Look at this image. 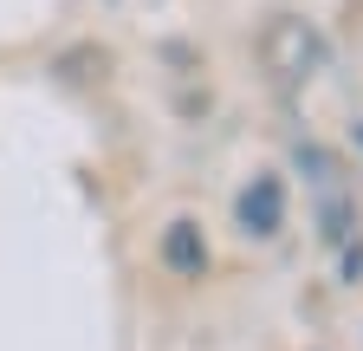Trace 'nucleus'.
Returning <instances> with one entry per match:
<instances>
[{"instance_id":"nucleus-1","label":"nucleus","mask_w":363,"mask_h":351,"mask_svg":"<svg viewBox=\"0 0 363 351\" xmlns=\"http://www.w3.org/2000/svg\"><path fill=\"white\" fill-rule=\"evenodd\" d=\"M292 169L305 176L318 247H344V241L357 234V176H350L325 144H318V137H292Z\"/></svg>"},{"instance_id":"nucleus-2","label":"nucleus","mask_w":363,"mask_h":351,"mask_svg":"<svg viewBox=\"0 0 363 351\" xmlns=\"http://www.w3.org/2000/svg\"><path fill=\"white\" fill-rule=\"evenodd\" d=\"M259 65L272 72V85H279L286 98H298L305 85L331 65V46H325V33H318L311 20H298V14H272L266 33H259Z\"/></svg>"},{"instance_id":"nucleus-3","label":"nucleus","mask_w":363,"mask_h":351,"mask_svg":"<svg viewBox=\"0 0 363 351\" xmlns=\"http://www.w3.org/2000/svg\"><path fill=\"white\" fill-rule=\"evenodd\" d=\"M286 215H292V195H286L279 169H253L247 183L234 189V228H240V241H279Z\"/></svg>"},{"instance_id":"nucleus-4","label":"nucleus","mask_w":363,"mask_h":351,"mask_svg":"<svg viewBox=\"0 0 363 351\" xmlns=\"http://www.w3.org/2000/svg\"><path fill=\"white\" fill-rule=\"evenodd\" d=\"M156 260H162V267H169L175 280H208V267H214V247H208V234H201V222H195V215H175V222L162 228Z\"/></svg>"},{"instance_id":"nucleus-5","label":"nucleus","mask_w":363,"mask_h":351,"mask_svg":"<svg viewBox=\"0 0 363 351\" xmlns=\"http://www.w3.org/2000/svg\"><path fill=\"white\" fill-rule=\"evenodd\" d=\"M331 254H337V280H344V286H357V280H363V234H350V241H344V247H331Z\"/></svg>"},{"instance_id":"nucleus-6","label":"nucleus","mask_w":363,"mask_h":351,"mask_svg":"<svg viewBox=\"0 0 363 351\" xmlns=\"http://www.w3.org/2000/svg\"><path fill=\"white\" fill-rule=\"evenodd\" d=\"M111 7H117V0H111Z\"/></svg>"}]
</instances>
